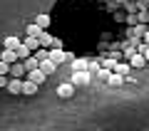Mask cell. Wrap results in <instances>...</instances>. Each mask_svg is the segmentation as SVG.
Returning a JSON list of instances; mask_svg holds the SVG:
<instances>
[{"instance_id": "9", "label": "cell", "mask_w": 149, "mask_h": 131, "mask_svg": "<svg viewBox=\"0 0 149 131\" xmlns=\"http://www.w3.org/2000/svg\"><path fill=\"white\" fill-rule=\"evenodd\" d=\"M20 84H22V79H17V77H13V79H8V84H5V87H8V92H10V94H20Z\"/></svg>"}, {"instance_id": "2", "label": "cell", "mask_w": 149, "mask_h": 131, "mask_svg": "<svg viewBox=\"0 0 149 131\" xmlns=\"http://www.w3.org/2000/svg\"><path fill=\"white\" fill-rule=\"evenodd\" d=\"M87 82H90V72H87V69H77V72H72V77H70V84H72V87H85Z\"/></svg>"}, {"instance_id": "18", "label": "cell", "mask_w": 149, "mask_h": 131, "mask_svg": "<svg viewBox=\"0 0 149 131\" xmlns=\"http://www.w3.org/2000/svg\"><path fill=\"white\" fill-rule=\"evenodd\" d=\"M35 25H40L42 30H47V27H50V17L45 15V12H42V15H37V17H35Z\"/></svg>"}, {"instance_id": "20", "label": "cell", "mask_w": 149, "mask_h": 131, "mask_svg": "<svg viewBox=\"0 0 149 131\" xmlns=\"http://www.w3.org/2000/svg\"><path fill=\"white\" fill-rule=\"evenodd\" d=\"M117 57H119V54H112L109 59H104V62H102V64H104V69H112V67H114V62H117Z\"/></svg>"}, {"instance_id": "27", "label": "cell", "mask_w": 149, "mask_h": 131, "mask_svg": "<svg viewBox=\"0 0 149 131\" xmlns=\"http://www.w3.org/2000/svg\"><path fill=\"white\" fill-rule=\"evenodd\" d=\"M142 3H144V5H147V3H149V0H142Z\"/></svg>"}, {"instance_id": "12", "label": "cell", "mask_w": 149, "mask_h": 131, "mask_svg": "<svg viewBox=\"0 0 149 131\" xmlns=\"http://www.w3.org/2000/svg\"><path fill=\"white\" fill-rule=\"evenodd\" d=\"M22 45H25V47L30 50V52H35V50H40V42H37V37H30V35H27L25 40H22Z\"/></svg>"}, {"instance_id": "13", "label": "cell", "mask_w": 149, "mask_h": 131, "mask_svg": "<svg viewBox=\"0 0 149 131\" xmlns=\"http://www.w3.org/2000/svg\"><path fill=\"white\" fill-rule=\"evenodd\" d=\"M0 59H3V62H8V64H13V62H17V54H15V50H3Z\"/></svg>"}, {"instance_id": "14", "label": "cell", "mask_w": 149, "mask_h": 131, "mask_svg": "<svg viewBox=\"0 0 149 131\" xmlns=\"http://www.w3.org/2000/svg\"><path fill=\"white\" fill-rule=\"evenodd\" d=\"M37 64H40V59H37L35 54H30V57H25V62H22V67H25V72H30V69H35Z\"/></svg>"}, {"instance_id": "8", "label": "cell", "mask_w": 149, "mask_h": 131, "mask_svg": "<svg viewBox=\"0 0 149 131\" xmlns=\"http://www.w3.org/2000/svg\"><path fill=\"white\" fill-rule=\"evenodd\" d=\"M74 94V87H72V84H60V87H57V97H62V99H70V97H72Z\"/></svg>"}, {"instance_id": "11", "label": "cell", "mask_w": 149, "mask_h": 131, "mask_svg": "<svg viewBox=\"0 0 149 131\" xmlns=\"http://www.w3.org/2000/svg\"><path fill=\"white\" fill-rule=\"evenodd\" d=\"M104 82L109 84V87H122V84H124V77H122V74H114V72H112Z\"/></svg>"}, {"instance_id": "5", "label": "cell", "mask_w": 149, "mask_h": 131, "mask_svg": "<svg viewBox=\"0 0 149 131\" xmlns=\"http://www.w3.org/2000/svg\"><path fill=\"white\" fill-rule=\"evenodd\" d=\"M37 67L42 69V72L47 74V77H50V74H55V72H57V64H55V62H52V59H50V57L40 59V64H37Z\"/></svg>"}, {"instance_id": "25", "label": "cell", "mask_w": 149, "mask_h": 131, "mask_svg": "<svg viewBox=\"0 0 149 131\" xmlns=\"http://www.w3.org/2000/svg\"><path fill=\"white\" fill-rule=\"evenodd\" d=\"M127 22L129 25H137V15H127Z\"/></svg>"}, {"instance_id": "4", "label": "cell", "mask_w": 149, "mask_h": 131, "mask_svg": "<svg viewBox=\"0 0 149 131\" xmlns=\"http://www.w3.org/2000/svg\"><path fill=\"white\" fill-rule=\"evenodd\" d=\"M129 67H134V69H142V67H147V59H144V54H139L137 50H134V52L129 54Z\"/></svg>"}, {"instance_id": "23", "label": "cell", "mask_w": 149, "mask_h": 131, "mask_svg": "<svg viewBox=\"0 0 149 131\" xmlns=\"http://www.w3.org/2000/svg\"><path fill=\"white\" fill-rule=\"evenodd\" d=\"M109 74H112V69H102V72L97 74V77H100V79H107V77H109Z\"/></svg>"}, {"instance_id": "21", "label": "cell", "mask_w": 149, "mask_h": 131, "mask_svg": "<svg viewBox=\"0 0 149 131\" xmlns=\"http://www.w3.org/2000/svg\"><path fill=\"white\" fill-rule=\"evenodd\" d=\"M144 30H147V25H144V22H142V25H137V27H134V35H132V37H139V40H142Z\"/></svg>"}, {"instance_id": "24", "label": "cell", "mask_w": 149, "mask_h": 131, "mask_svg": "<svg viewBox=\"0 0 149 131\" xmlns=\"http://www.w3.org/2000/svg\"><path fill=\"white\" fill-rule=\"evenodd\" d=\"M5 84H8V74H0V89H3Z\"/></svg>"}, {"instance_id": "6", "label": "cell", "mask_w": 149, "mask_h": 131, "mask_svg": "<svg viewBox=\"0 0 149 131\" xmlns=\"http://www.w3.org/2000/svg\"><path fill=\"white\" fill-rule=\"evenodd\" d=\"M20 94H25V97H35V94H37V84L30 82V79H25V82L20 84Z\"/></svg>"}, {"instance_id": "1", "label": "cell", "mask_w": 149, "mask_h": 131, "mask_svg": "<svg viewBox=\"0 0 149 131\" xmlns=\"http://www.w3.org/2000/svg\"><path fill=\"white\" fill-rule=\"evenodd\" d=\"M47 57L52 59L55 64H62V62H67V59H72V54L65 52L62 47H52V50H47Z\"/></svg>"}, {"instance_id": "17", "label": "cell", "mask_w": 149, "mask_h": 131, "mask_svg": "<svg viewBox=\"0 0 149 131\" xmlns=\"http://www.w3.org/2000/svg\"><path fill=\"white\" fill-rule=\"evenodd\" d=\"M3 45H5V50H15L17 45H20V37H5Z\"/></svg>"}, {"instance_id": "22", "label": "cell", "mask_w": 149, "mask_h": 131, "mask_svg": "<svg viewBox=\"0 0 149 131\" xmlns=\"http://www.w3.org/2000/svg\"><path fill=\"white\" fill-rule=\"evenodd\" d=\"M8 69H10V64H8V62H3V59H0V74H8Z\"/></svg>"}, {"instance_id": "19", "label": "cell", "mask_w": 149, "mask_h": 131, "mask_svg": "<svg viewBox=\"0 0 149 131\" xmlns=\"http://www.w3.org/2000/svg\"><path fill=\"white\" fill-rule=\"evenodd\" d=\"M40 32H42V27H40V25H35V22H30V25H27V35H30V37H37Z\"/></svg>"}, {"instance_id": "10", "label": "cell", "mask_w": 149, "mask_h": 131, "mask_svg": "<svg viewBox=\"0 0 149 131\" xmlns=\"http://www.w3.org/2000/svg\"><path fill=\"white\" fill-rule=\"evenodd\" d=\"M8 72H10V77H17V79H20L22 74H25V67H22V62H13Z\"/></svg>"}, {"instance_id": "7", "label": "cell", "mask_w": 149, "mask_h": 131, "mask_svg": "<svg viewBox=\"0 0 149 131\" xmlns=\"http://www.w3.org/2000/svg\"><path fill=\"white\" fill-rule=\"evenodd\" d=\"M37 42H40V47H45V50H47V47H52V45H55V37L50 35L47 30H42L40 35H37Z\"/></svg>"}, {"instance_id": "16", "label": "cell", "mask_w": 149, "mask_h": 131, "mask_svg": "<svg viewBox=\"0 0 149 131\" xmlns=\"http://www.w3.org/2000/svg\"><path fill=\"white\" fill-rule=\"evenodd\" d=\"M70 62H72V69H74V72H77V69H87V59H82V57H72Z\"/></svg>"}, {"instance_id": "15", "label": "cell", "mask_w": 149, "mask_h": 131, "mask_svg": "<svg viewBox=\"0 0 149 131\" xmlns=\"http://www.w3.org/2000/svg\"><path fill=\"white\" fill-rule=\"evenodd\" d=\"M112 72H114V74H122V77H124V74H129V62L127 64H124V62H114Z\"/></svg>"}, {"instance_id": "26", "label": "cell", "mask_w": 149, "mask_h": 131, "mask_svg": "<svg viewBox=\"0 0 149 131\" xmlns=\"http://www.w3.org/2000/svg\"><path fill=\"white\" fill-rule=\"evenodd\" d=\"M142 42H144V45H149V30H144V35H142Z\"/></svg>"}, {"instance_id": "3", "label": "cell", "mask_w": 149, "mask_h": 131, "mask_svg": "<svg viewBox=\"0 0 149 131\" xmlns=\"http://www.w3.org/2000/svg\"><path fill=\"white\" fill-rule=\"evenodd\" d=\"M27 79H30V82H35L37 87H40V84H42L45 79H47V74H45L40 67H35V69H30V72H27Z\"/></svg>"}, {"instance_id": "28", "label": "cell", "mask_w": 149, "mask_h": 131, "mask_svg": "<svg viewBox=\"0 0 149 131\" xmlns=\"http://www.w3.org/2000/svg\"><path fill=\"white\" fill-rule=\"evenodd\" d=\"M147 25H149V15H147Z\"/></svg>"}]
</instances>
